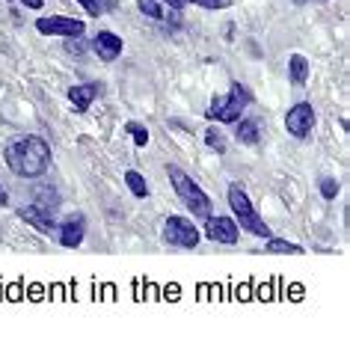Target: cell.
Here are the masks:
<instances>
[{"label": "cell", "instance_id": "cell-27", "mask_svg": "<svg viewBox=\"0 0 350 362\" xmlns=\"http://www.w3.org/2000/svg\"><path fill=\"white\" fill-rule=\"evenodd\" d=\"M166 4H170V9H185L187 0H166Z\"/></svg>", "mask_w": 350, "mask_h": 362}, {"label": "cell", "instance_id": "cell-26", "mask_svg": "<svg viewBox=\"0 0 350 362\" xmlns=\"http://www.w3.org/2000/svg\"><path fill=\"white\" fill-rule=\"evenodd\" d=\"M6 202H9V193L4 187V181H0V205H6Z\"/></svg>", "mask_w": 350, "mask_h": 362}, {"label": "cell", "instance_id": "cell-3", "mask_svg": "<svg viewBox=\"0 0 350 362\" xmlns=\"http://www.w3.org/2000/svg\"><path fill=\"white\" fill-rule=\"evenodd\" d=\"M229 205H232V211H235V223H240L247 232H252V235H258V238H270V229H267V223L255 214V208H252V202H250V196H247V190H243L240 185H232L229 187Z\"/></svg>", "mask_w": 350, "mask_h": 362}, {"label": "cell", "instance_id": "cell-17", "mask_svg": "<svg viewBox=\"0 0 350 362\" xmlns=\"http://www.w3.org/2000/svg\"><path fill=\"white\" fill-rule=\"evenodd\" d=\"M136 6H140L143 15H148V18H155V21H163L166 18V12L161 9L158 0H136Z\"/></svg>", "mask_w": 350, "mask_h": 362}, {"label": "cell", "instance_id": "cell-24", "mask_svg": "<svg viewBox=\"0 0 350 362\" xmlns=\"http://www.w3.org/2000/svg\"><path fill=\"white\" fill-rule=\"evenodd\" d=\"M78 4H81V6H83V9L89 12V15H101V12H104V9H101V4H98V0H78Z\"/></svg>", "mask_w": 350, "mask_h": 362}, {"label": "cell", "instance_id": "cell-6", "mask_svg": "<svg viewBox=\"0 0 350 362\" xmlns=\"http://www.w3.org/2000/svg\"><path fill=\"white\" fill-rule=\"evenodd\" d=\"M285 128H288V134H291V137H297V140L309 137L312 128H315V110H312V104H306V101L294 104V107L285 113Z\"/></svg>", "mask_w": 350, "mask_h": 362}, {"label": "cell", "instance_id": "cell-14", "mask_svg": "<svg viewBox=\"0 0 350 362\" xmlns=\"http://www.w3.org/2000/svg\"><path fill=\"white\" fill-rule=\"evenodd\" d=\"M125 181H128V190L134 193V196H140V199H146L148 196V185H146V178L136 173V170H128L125 173Z\"/></svg>", "mask_w": 350, "mask_h": 362}, {"label": "cell", "instance_id": "cell-29", "mask_svg": "<svg viewBox=\"0 0 350 362\" xmlns=\"http://www.w3.org/2000/svg\"><path fill=\"white\" fill-rule=\"evenodd\" d=\"M297 4H303V0H297Z\"/></svg>", "mask_w": 350, "mask_h": 362}, {"label": "cell", "instance_id": "cell-15", "mask_svg": "<svg viewBox=\"0 0 350 362\" xmlns=\"http://www.w3.org/2000/svg\"><path fill=\"white\" fill-rule=\"evenodd\" d=\"M238 140L247 143V146L258 143V122H255V119H243L240 128H238Z\"/></svg>", "mask_w": 350, "mask_h": 362}, {"label": "cell", "instance_id": "cell-25", "mask_svg": "<svg viewBox=\"0 0 350 362\" xmlns=\"http://www.w3.org/2000/svg\"><path fill=\"white\" fill-rule=\"evenodd\" d=\"M21 4H24L27 9H42V6H45V0H21Z\"/></svg>", "mask_w": 350, "mask_h": 362}, {"label": "cell", "instance_id": "cell-28", "mask_svg": "<svg viewBox=\"0 0 350 362\" xmlns=\"http://www.w3.org/2000/svg\"><path fill=\"white\" fill-rule=\"evenodd\" d=\"M98 4H101V9H104V12H107V9H113V6H116V0H98Z\"/></svg>", "mask_w": 350, "mask_h": 362}, {"label": "cell", "instance_id": "cell-8", "mask_svg": "<svg viewBox=\"0 0 350 362\" xmlns=\"http://www.w3.org/2000/svg\"><path fill=\"white\" fill-rule=\"evenodd\" d=\"M205 235L211 240H217V244H238L240 229H238V223L232 217H208Z\"/></svg>", "mask_w": 350, "mask_h": 362}, {"label": "cell", "instance_id": "cell-22", "mask_svg": "<svg viewBox=\"0 0 350 362\" xmlns=\"http://www.w3.org/2000/svg\"><path fill=\"white\" fill-rule=\"evenodd\" d=\"M66 51H69L71 57H81V54H83V42H81V36H71V39L66 42Z\"/></svg>", "mask_w": 350, "mask_h": 362}, {"label": "cell", "instance_id": "cell-2", "mask_svg": "<svg viewBox=\"0 0 350 362\" xmlns=\"http://www.w3.org/2000/svg\"><path fill=\"white\" fill-rule=\"evenodd\" d=\"M170 181H173V187L178 193V199L185 202V208L190 211L193 217H211V199H208V193L196 185V181L181 170V167H170Z\"/></svg>", "mask_w": 350, "mask_h": 362}, {"label": "cell", "instance_id": "cell-9", "mask_svg": "<svg viewBox=\"0 0 350 362\" xmlns=\"http://www.w3.org/2000/svg\"><path fill=\"white\" fill-rule=\"evenodd\" d=\"M18 214H21L24 223H30V226H33L36 232H42V235H51V232L57 229V223H54V217H51V211H42L39 205H24Z\"/></svg>", "mask_w": 350, "mask_h": 362}, {"label": "cell", "instance_id": "cell-5", "mask_svg": "<svg viewBox=\"0 0 350 362\" xmlns=\"http://www.w3.org/2000/svg\"><path fill=\"white\" fill-rule=\"evenodd\" d=\"M163 238H166V244L181 247V250H193L196 244H199V232H196V226L187 217H170L166 220Z\"/></svg>", "mask_w": 350, "mask_h": 362}, {"label": "cell", "instance_id": "cell-19", "mask_svg": "<svg viewBox=\"0 0 350 362\" xmlns=\"http://www.w3.org/2000/svg\"><path fill=\"white\" fill-rule=\"evenodd\" d=\"M125 131H128L131 137H134V143H136V146H146V143H148V131H146L143 125H136V122H128V125H125Z\"/></svg>", "mask_w": 350, "mask_h": 362}, {"label": "cell", "instance_id": "cell-12", "mask_svg": "<svg viewBox=\"0 0 350 362\" xmlns=\"http://www.w3.org/2000/svg\"><path fill=\"white\" fill-rule=\"evenodd\" d=\"M95 95H98V83H83V86H71L69 89V101H71V107L78 113H83L89 104L95 101Z\"/></svg>", "mask_w": 350, "mask_h": 362}, {"label": "cell", "instance_id": "cell-11", "mask_svg": "<svg viewBox=\"0 0 350 362\" xmlns=\"http://www.w3.org/2000/svg\"><path fill=\"white\" fill-rule=\"evenodd\" d=\"M93 51L104 59V63H110V59H116L122 54V39L116 33H107V30H104V33H98L93 39Z\"/></svg>", "mask_w": 350, "mask_h": 362}, {"label": "cell", "instance_id": "cell-4", "mask_svg": "<svg viewBox=\"0 0 350 362\" xmlns=\"http://www.w3.org/2000/svg\"><path fill=\"white\" fill-rule=\"evenodd\" d=\"M247 104H250V93L240 83H232L229 95H217L214 101H211L208 119H217V122H238Z\"/></svg>", "mask_w": 350, "mask_h": 362}, {"label": "cell", "instance_id": "cell-7", "mask_svg": "<svg viewBox=\"0 0 350 362\" xmlns=\"http://www.w3.org/2000/svg\"><path fill=\"white\" fill-rule=\"evenodd\" d=\"M36 30H39V33H45V36H66V39H71V36H83L86 24L81 18H63V15H51V18H39L36 21Z\"/></svg>", "mask_w": 350, "mask_h": 362}, {"label": "cell", "instance_id": "cell-10", "mask_svg": "<svg viewBox=\"0 0 350 362\" xmlns=\"http://www.w3.org/2000/svg\"><path fill=\"white\" fill-rule=\"evenodd\" d=\"M83 232H86V220H83V214H71V217H66V223H63V232H59V244L69 247V250L81 247Z\"/></svg>", "mask_w": 350, "mask_h": 362}, {"label": "cell", "instance_id": "cell-23", "mask_svg": "<svg viewBox=\"0 0 350 362\" xmlns=\"http://www.w3.org/2000/svg\"><path fill=\"white\" fill-rule=\"evenodd\" d=\"M193 4L202 9H223V6H229L232 0H193Z\"/></svg>", "mask_w": 350, "mask_h": 362}, {"label": "cell", "instance_id": "cell-18", "mask_svg": "<svg viewBox=\"0 0 350 362\" xmlns=\"http://www.w3.org/2000/svg\"><path fill=\"white\" fill-rule=\"evenodd\" d=\"M33 205H39L42 211H54V208L59 205V199H57V193H54V190H39Z\"/></svg>", "mask_w": 350, "mask_h": 362}, {"label": "cell", "instance_id": "cell-20", "mask_svg": "<svg viewBox=\"0 0 350 362\" xmlns=\"http://www.w3.org/2000/svg\"><path fill=\"white\" fill-rule=\"evenodd\" d=\"M321 196H324V199H336V196H339V181L324 178L321 181Z\"/></svg>", "mask_w": 350, "mask_h": 362}, {"label": "cell", "instance_id": "cell-21", "mask_svg": "<svg viewBox=\"0 0 350 362\" xmlns=\"http://www.w3.org/2000/svg\"><path fill=\"white\" fill-rule=\"evenodd\" d=\"M208 146H211V148H217V152H226V140L220 137V131H214V128L208 131Z\"/></svg>", "mask_w": 350, "mask_h": 362}, {"label": "cell", "instance_id": "cell-1", "mask_svg": "<svg viewBox=\"0 0 350 362\" xmlns=\"http://www.w3.org/2000/svg\"><path fill=\"white\" fill-rule=\"evenodd\" d=\"M6 163L15 175L21 178H39L51 167V146L42 137H18L6 146Z\"/></svg>", "mask_w": 350, "mask_h": 362}, {"label": "cell", "instance_id": "cell-16", "mask_svg": "<svg viewBox=\"0 0 350 362\" xmlns=\"http://www.w3.org/2000/svg\"><path fill=\"white\" fill-rule=\"evenodd\" d=\"M264 250H267V252H279V255H285V252L300 255V252H303V247L288 244V240H279V238H267V247H264Z\"/></svg>", "mask_w": 350, "mask_h": 362}, {"label": "cell", "instance_id": "cell-13", "mask_svg": "<svg viewBox=\"0 0 350 362\" xmlns=\"http://www.w3.org/2000/svg\"><path fill=\"white\" fill-rule=\"evenodd\" d=\"M309 78V59L303 54H294L291 59H288V81H291L294 86H303Z\"/></svg>", "mask_w": 350, "mask_h": 362}]
</instances>
